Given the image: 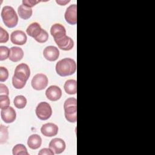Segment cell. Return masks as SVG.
<instances>
[{
    "instance_id": "obj_14",
    "label": "cell",
    "mask_w": 155,
    "mask_h": 155,
    "mask_svg": "<svg viewBox=\"0 0 155 155\" xmlns=\"http://www.w3.org/2000/svg\"><path fill=\"white\" fill-rule=\"evenodd\" d=\"M58 127L53 123H47L41 128V133L46 137H53L56 136L58 133Z\"/></svg>"
},
{
    "instance_id": "obj_32",
    "label": "cell",
    "mask_w": 155,
    "mask_h": 155,
    "mask_svg": "<svg viewBox=\"0 0 155 155\" xmlns=\"http://www.w3.org/2000/svg\"><path fill=\"white\" fill-rule=\"evenodd\" d=\"M56 2L60 5H65L67 4L70 2V1H58V0H56Z\"/></svg>"
},
{
    "instance_id": "obj_10",
    "label": "cell",
    "mask_w": 155,
    "mask_h": 155,
    "mask_svg": "<svg viewBox=\"0 0 155 155\" xmlns=\"http://www.w3.org/2000/svg\"><path fill=\"white\" fill-rule=\"evenodd\" d=\"M27 40V35L22 30H15L10 35V41L14 44L22 45L26 43Z\"/></svg>"
},
{
    "instance_id": "obj_16",
    "label": "cell",
    "mask_w": 155,
    "mask_h": 155,
    "mask_svg": "<svg viewBox=\"0 0 155 155\" xmlns=\"http://www.w3.org/2000/svg\"><path fill=\"white\" fill-rule=\"evenodd\" d=\"M54 42L58 46L59 48L64 51L70 50L74 47V42L73 39L67 35L62 39L56 41Z\"/></svg>"
},
{
    "instance_id": "obj_15",
    "label": "cell",
    "mask_w": 155,
    "mask_h": 155,
    "mask_svg": "<svg viewBox=\"0 0 155 155\" xmlns=\"http://www.w3.org/2000/svg\"><path fill=\"white\" fill-rule=\"evenodd\" d=\"M43 30L44 29L41 28L40 24L36 22H35L31 23L28 26L26 30V32L28 36L36 40L40 35L42 33Z\"/></svg>"
},
{
    "instance_id": "obj_20",
    "label": "cell",
    "mask_w": 155,
    "mask_h": 155,
    "mask_svg": "<svg viewBox=\"0 0 155 155\" xmlns=\"http://www.w3.org/2000/svg\"><path fill=\"white\" fill-rule=\"evenodd\" d=\"M64 88L68 94H75L77 93V82L74 79H68L64 84Z\"/></svg>"
},
{
    "instance_id": "obj_21",
    "label": "cell",
    "mask_w": 155,
    "mask_h": 155,
    "mask_svg": "<svg viewBox=\"0 0 155 155\" xmlns=\"http://www.w3.org/2000/svg\"><path fill=\"white\" fill-rule=\"evenodd\" d=\"M13 155H28L27 149L25 145L22 143H18L15 145L12 149Z\"/></svg>"
},
{
    "instance_id": "obj_26",
    "label": "cell",
    "mask_w": 155,
    "mask_h": 155,
    "mask_svg": "<svg viewBox=\"0 0 155 155\" xmlns=\"http://www.w3.org/2000/svg\"><path fill=\"white\" fill-rule=\"evenodd\" d=\"M12 84H13V86L15 88H16V89H22L25 87V85L26 84V82H22V81L19 80L17 78H16L15 76H13Z\"/></svg>"
},
{
    "instance_id": "obj_18",
    "label": "cell",
    "mask_w": 155,
    "mask_h": 155,
    "mask_svg": "<svg viewBox=\"0 0 155 155\" xmlns=\"http://www.w3.org/2000/svg\"><path fill=\"white\" fill-rule=\"evenodd\" d=\"M42 143V139L41 136L37 134L30 135L27 140V145L28 147L32 150L39 148Z\"/></svg>"
},
{
    "instance_id": "obj_4",
    "label": "cell",
    "mask_w": 155,
    "mask_h": 155,
    "mask_svg": "<svg viewBox=\"0 0 155 155\" xmlns=\"http://www.w3.org/2000/svg\"><path fill=\"white\" fill-rule=\"evenodd\" d=\"M37 117L41 120L48 119L52 114V109L50 105L46 102L39 103L35 110Z\"/></svg>"
},
{
    "instance_id": "obj_3",
    "label": "cell",
    "mask_w": 155,
    "mask_h": 155,
    "mask_svg": "<svg viewBox=\"0 0 155 155\" xmlns=\"http://www.w3.org/2000/svg\"><path fill=\"white\" fill-rule=\"evenodd\" d=\"M64 115L66 120L74 123L77 120V100L74 97H69L64 104Z\"/></svg>"
},
{
    "instance_id": "obj_25",
    "label": "cell",
    "mask_w": 155,
    "mask_h": 155,
    "mask_svg": "<svg viewBox=\"0 0 155 155\" xmlns=\"http://www.w3.org/2000/svg\"><path fill=\"white\" fill-rule=\"evenodd\" d=\"M10 49L6 46H0V61H4L9 58Z\"/></svg>"
},
{
    "instance_id": "obj_5",
    "label": "cell",
    "mask_w": 155,
    "mask_h": 155,
    "mask_svg": "<svg viewBox=\"0 0 155 155\" xmlns=\"http://www.w3.org/2000/svg\"><path fill=\"white\" fill-rule=\"evenodd\" d=\"M30 76V69L28 65L25 63H21L18 65L15 70V76L18 79L27 82Z\"/></svg>"
},
{
    "instance_id": "obj_31",
    "label": "cell",
    "mask_w": 155,
    "mask_h": 155,
    "mask_svg": "<svg viewBox=\"0 0 155 155\" xmlns=\"http://www.w3.org/2000/svg\"><path fill=\"white\" fill-rule=\"evenodd\" d=\"M1 94H5L8 96L9 94V90L8 87L2 83L0 84V95Z\"/></svg>"
},
{
    "instance_id": "obj_29",
    "label": "cell",
    "mask_w": 155,
    "mask_h": 155,
    "mask_svg": "<svg viewBox=\"0 0 155 155\" xmlns=\"http://www.w3.org/2000/svg\"><path fill=\"white\" fill-rule=\"evenodd\" d=\"M40 1H30V0H28V1H25V0H24L22 1V4L27 6V7H28L30 8H31L33 7H34L35 5H36L38 3H39Z\"/></svg>"
},
{
    "instance_id": "obj_19",
    "label": "cell",
    "mask_w": 155,
    "mask_h": 155,
    "mask_svg": "<svg viewBox=\"0 0 155 155\" xmlns=\"http://www.w3.org/2000/svg\"><path fill=\"white\" fill-rule=\"evenodd\" d=\"M18 13L21 19L27 20L31 16L33 10L31 8L27 7L22 4L18 8Z\"/></svg>"
},
{
    "instance_id": "obj_22",
    "label": "cell",
    "mask_w": 155,
    "mask_h": 155,
    "mask_svg": "<svg viewBox=\"0 0 155 155\" xmlns=\"http://www.w3.org/2000/svg\"><path fill=\"white\" fill-rule=\"evenodd\" d=\"M27 99L23 95H18L16 96L13 101V104L15 106L19 109L24 108L27 105Z\"/></svg>"
},
{
    "instance_id": "obj_24",
    "label": "cell",
    "mask_w": 155,
    "mask_h": 155,
    "mask_svg": "<svg viewBox=\"0 0 155 155\" xmlns=\"http://www.w3.org/2000/svg\"><path fill=\"white\" fill-rule=\"evenodd\" d=\"M10 101L8 95H0V108L5 109L10 106Z\"/></svg>"
},
{
    "instance_id": "obj_13",
    "label": "cell",
    "mask_w": 155,
    "mask_h": 155,
    "mask_svg": "<svg viewBox=\"0 0 155 155\" xmlns=\"http://www.w3.org/2000/svg\"><path fill=\"white\" fill-rule=\"evenodd\" d=\"M1 119L7 124L13 122L16 117V113L14 108L12 107H8L5 109H2L1 111Z\"/></svg>"
},
{
    "instance_id": "obj_8",
    "label": "cell",
    "mask_w": 155,
    "mask_h": 155,
    "mask_svg": "<svg viewBox=\"0 0 155 155\" xmlns=\"http://www.w3.org/2000/svg\"><path fill=\"white\" fill-rule=\"evenodd\" d=\"M50 34L53 37L54 41H56L66 36V30L65 27L62 24L56 23L51 27Z\"/></svg>"
},
{
    "instance_id": "obj_2",
    "label": "cell",
    "mask_w": 155,
    "mask_h": 155,
    "mask_svg": "<svg viewBox=\"0 0 155 155\" xmlns=\"http://www.w3.org/2000/svg\"><path fill=\"white\" fill-rule=\"evenodd\" d=\"M1 18L4 24L8 28H13L18 22V16L14 8L9 5L4 6L1 10Z\"/></svg>"
},
{
    "instance_id": "obj_12",
    "label": "cell",
    "mask_w": 155,
    "mask_h": 155,
    "mask_svg": "<svg viewBox=\"0 0 155 155\" xmlns=\"http://www.w3.org/2000/svg\"><path fill=\"white\" fill-rule=\"evenodd\" d=\"M44 57L48 61H55L59 56V51L56 47L50 45L43 50Z\"/></svg>"
},
{
    "instance_id": "obj_9",
    "label": "cell",
    "mask_w": 155,
    "mask_h": 155,
    "mask_svg": "<svg viewBox=\"0 0 155 155\" xmlns=\"http://www.w3.org/2000/svg\"><path fill=\"white\" fill-rule=\"evenodd\" d=\"M49 148L54 154H59L64 152L66 148L65 142L61 138H54L49 143Z\"/></svg>"
},
{
    "instance_id": "obj_30",
    "label": "cell",
    "mask_w": 155,
    "mask_h": 155,
    "mask_svg": "<svg viewBox=\"0 0 155 155\" xmlns=\"http://www.w3.org/2000/svg\"><path fill=\"white\" fill-rule=\"evenodd\" d=\"M54 153V152L49 148H42L40 150V151L38 153L39 155H53Z\"/></svg>"
},
{
    "instance_id": "obj_27",
    "label": "cell",
    "mask_w": 155,
    "mask_h": 155,
    "mask_svg": "<svg viewBox=\"0 0 155 155\" xmlns=\"http://www.w3.org/2000/svg\"><path fill=\"white\" fill-rule=\"evenodd\" d=\"M9 35L8 32L2 27H0V42L5 43L8 41Z\"/></svg>"
},
{
    "instance_id": "obj_11",
    "label": "cell",
    "mask_w": 155,
    "mask_h": 155,
    "mask_svg": "<svg viewBox=\"0 0 155 155\" xmlns=\"http://www.w3.org/2000/svg\"><path fill=\"white\" fill-rule=\"evenodd\" d=\"M45 96L51 101H57L62 96V90L57 85H51L46 90Z\"/></svg>"
},
{
    "instance_id": "obj_23",
    "label": "cell",
    "mask_w": 155,
    "mask_h": 155,
    "mask_svg": "<svg viewBox=\"0 0 155 155\" xmlns=\"http://www.w3.org/2000/svg\"><path fill=\"white\" fill-rule=\"evenodd\" d=\"M8 137V127L1 124L0 127V143L3 144L5 143Z\"/></svg>"
},
{
    "instance_id": "obj_6",
    "label": "cell",
    "mask_w": 155,
    "mask_h": 155,
    "mask_svg": "<svg viewBox=\"0 0 155 155\" xmlns=\"http://www.w3.org/2000/svg\"><path fill=\"white\" fill-rule=\"evenodd\" d=\"M48 80L45 74L38 73L32 78L31 84L33 89L39 91L45 89L48 85Z\"/></svg>"
},
{
    "instance_id": "obj_7",
    "label": "cell",
    "mask_w": 155,
    "mask_h": 155,
    "mask_svg": "<svg viewBox=\"0 0 155 155\" xmlns=\"http://www.w3.org/2000/svg\"><path fill=\"white\" fill-rule=\"evenodd\" d=\"M77 5L71 4L68 7L65 12L64 18L67 23L70 25H75L77 22Z\"/></svg>"
},
{
    "instance_id": "obj_28",
    "label": "cell",
    "mask_w": 155,
    "mask_h": 155,
    "mask_svg": "<svg viewBox=\"0 0 155 155\" xmlns=\"http://www.w3.org/2000/svg\"><path fill=\"white\" fill-rule=\"evenodd\" d=\"M8 78V71L4 67H0V81H5Z\"/></svg>"
},
{
    "instance_id": "obj_17",
    "label": "cell",
    "mask_w": 155,
    "mask_h": 155,
    "mask_svg": "<svg viewBox=\"0 0 155 155\" xmlns=\"http://www.w3.org/2000/svg\"><path fill=\"white\" fill-rule=\"evenodd\" d=\"M24 56L23 50L19 47H12L10 49V54L8 59L13 62H16L21 61Z\"/></svg>"
},
{
    "instance_id": "obj_1",
    "label": "cell",
    "mask_w": 155,
    "mask_h": 155,
    "mask_svg": "<svg viewBox=\"0 0 155 155\" xmlns=\"http://www.w3.org/2000/svg\"><path fill=\"white\" fill-rule=\"evenodd\" d=\"M56 71L60 76H67L74 74L76 70V64L71 58H65L56 64Z\"/></svg>"
}]
</instances>
